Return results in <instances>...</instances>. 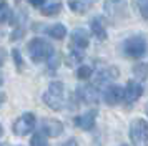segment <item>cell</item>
Returning <instances> with one entry per match:
<instances>
[{
  "instance_id": "d6986e66",
  "label": "cell",
  "mask_w": 148,
  "mask_h": 146,
  "mask_svg": "<svg viewBox=\"0 0 148 146\" xmlns=\"http://www.w3.org/2000/svg\"><path fill=\"white\" fill-rule=\"evenodd\" d=\"M92 75H93V70H92V66H88V65H82L77 70V78L78 80H88Z\"/></svg>"
},
{
  "instance_id": "cb8c5ba5",
  "label": "cell",
  "mask_w": 148,
  "mask_h": 146,
  "mask_svg": "<svg viewBox=\"0 0 148 146\" xmlns=\"http://www.w3.org/2000/svg\"><path fill=\"white\" fill-rule=\"evenodd\" d=\"M141 17H143V18H148V2L147 3H141Z\"/></svg>"
},
{
  "instance_id": "f1b7e54d",
  "label": "cell",
  "mask_w": 148,
  "mask_h": 146,
  "mask_svg": "<svg viewBox=\"0 0 148 146\" xmlns=\"http://www.w3.org/2000/svg\"><path fill=\"white\" fill-rule=\"evenodd\" d=\"M3 85V76H2V73H0V86Z\"/></svg>"
},
{
  "instance_id": "5b68a950",
  "label": "cell",
  "mask_w": 148,
  "mask_h": 146,
  "mask_svg": "<svg viewBox=\"0 0 148 146\" xmlns=\"http://www.w3.org/2000/svg\"><path fill=\"white\" fill-rule=\"evenodd\" d=\"M105 13L112 22H118L127 17V2L125 0H107L105 2Z\"/></svg>"
},
{
  "instance_id": "9a60e30c",
  "label": "cell",
  "mask_w": 148,
  "mask_h": 146,
  "mask_svg": "<svg viewBox=\"0 0 148 146\" xmlns=\"http://www.w3.org/2000/svg\"><path fill=\"white\" fill-rule=\"evenodd\" d=\"M90 27H92V33H93V37L103 42V40L107 38V28L103 25V18L101 17H95L92 22H90Z\"/></svg>"
},
{
  "instance_id": "484cf974",
  "label": "cell",
  "mask_w": 148,
  "mask_h": 146,
  "mask_svg": "<svg viewBox=\"0 0 148 146\" xmlns=\"http://www.w3.org/2000/svg\"><path fill=\"white\" fill-rule=\"evenodd\" d=\"M60 146H78V143L75 141V139H67L65 143H62Z\"/></svg>"
},
{
  "instance_id": "8992f818",
  "label": "cell",
  "mask_w": 148,
  "mask_h": 146,
  "mask_svg": "<svg viewBox=\"0 0 148 146\" xmlns=\"http://www.w3.org/2000/svg\"><path fill=\"white\" fill-rule=\"evenodd\" d=\"M35 128V116L34 113H25L20 118L15 119V123L12 125V130L17 136H25Z\"/></svg>"
},
{
  "instance_id": "277c9868",
  "label": "cell",
  "mask_w": 148,
  "mask_h": 146,
  "mask_svg": "<svg viewBox=\"0 0 148 146\" xmlns=\"http://www.w3.org/2000/svg\"><path fill=\"white\" fill-rule=\"evenodd\" d=\"M123 53L130 58H141L147 53V40L141 35L130 37L123 42Z\"/></svg>"
},
{
  "instance_id": "30bf717a",
  "label": "cell",
  "mask_w": 148,
  "mask_h": 146,
  "mask_svg": "<svg viewBox=\"0 0 148 146\" xmlns=\"http://www.w3.org/2000/svg\"><path fill=\"white\" fill-rule=\"evenodd\" d=\"M42 131L45 133L50 138H57L63 133V125L58 119H52V118H45L42 121Z\"/></svg>"
},
{
  "instance_id": "f546056e",
  "label": "cell",
  "mask_w": 148,
  "mask_h": 146,
  "mask_svg": "<svg viewBox=\"0 0 148 146\" xmlns=\"http://www.w3.org/2000/svg\"><path fill=\"white\" fill-rule=\"evenodd\" d=\"M3 134V128H2V125H0V136Z\"/></svg>"
},
{
  "instance_id": "44dd1931",
  "label": "cell",
  "mask_w": 148,
  "mask_h": 146,
  "mask_svg": "<svg viewBox=\"0 0 148 146\" xmlns=\"http://www.w3.org/2000/svg\"><path fill=\"white\" fill-rule=\"evenodd\" d=\"M133 75L138 80H145L148 76V66L147 65H141V63H140V65H136L133 68Z\"/></svg>"
},
{
  "instance_id": "ba28073f",
  "label": "cell",
  "mask_w": 148,
  "mask_h": 146,
  "mask_svg": "<svg viewBox=\"0 0 148 146\" xmlns=\"http://www.w3.org/2000/svg\"><path fill=\"white\" fill-rule=\"evenodd\" d=\"M123 93L125 90L118 85H108L105 88V91H103V100H105V103L110 106H115L118 105L121 100H123Z\"/></svg>"
},
{
  "instance_id": "4fadbf2b",
  "label": "cell",
  "mask_w": 148,
  "mask_h": 146,
  "mask_svg": "<svg viewBox=\"0 0 148 146\" xmlns=\"http://www.w3.org/2000/svg\"><path fill=\"white\" fill-rule=\"evenodd\" d=\"M95 3L97 0H68V7L75 13H87Z\"/></svg>"
},
{
  "instance_id": "1f68e13d",
  "label": "cell",
  "mask_w": 148,
  "mask_h": 146,
  "mask_svg": "<svg viewBox=\"0 0 148 146\" xmlns=\"http://www.w3.org/2000/svg\"><path fill=\"white\" fill-rule=\"evenodd\" d=\"M147 113H148V105H147Z\"/></svg>"
},
{
  "instance_id": "52a82bcc",
  "label": "cell",
  "mask_w": 148,
  "mask_h": 146,
  "mask_svg": "<svg viewBox=\"0 0 148 146\" xmlns=\"http://www.w3.org/2000/svg\"><path fill=\"white\" fill-rule=\"evenodd\" d=\"M141 93H143V86L138 83V81H135V80H130L125 86V93H123V101L127 103V106L133 105L136 100L141 96Z\"/></svg>"
},
{
  "instance_id": "ac0fdd59",
  "label": "cell",
  "mask_w": 148,
  "mask_h": 146,
  "mask_svg": "<svg viewBox=\"0 0 148 146\" xmlns=\"http://www.w3.org/2000/svg\"><path fill=\"white\" fill-rule=\"evenodd\" d=\"M30 146H50L47 141V134L43 131H38L34 134V138L30 139Z\"/></svg>"
},
{
  "instance_id": "2e32d148",
  "label": "cell",
  "mask_w": 148,
  "mask_h": 146,
  "mask_svg": "<svg viewBox=\"0 0 148 146\" xmlns=\"http://www.w3.org/2000/svg\"><path fill=\"white\" fill-rule=\"evenodd\" d=\"M47 33L55 40H62V38H65V35H67V28L62 23H55V25H50L47 28Z\"/></svg>"
},
{
  "instance_id": "9c48e42d",
  "label": "cell",
  "mask_w": 148,
  "mask_h": 146,
  "mask_svg": "<svg viewBox=\"0 0 148 146\" xmlns=\"http://www.w3.org/2000/svg\"><path fill=\"white\" fill-rule=\"evenodd\" d=\"M97 110H88V111H85L83 115H80V116H77L75 118V126L77 128H80V130H85V131H88V130H92L95 126V119H97Z\"/></svg>"
},
{
  "instance_id": "83f0119b",
  "label": "cell",
  "mask_w": 148,
  "mask_h": 146,
  "mask_svg": "<svg viewBox=\"0 0 148 146\" xmlns=\"http://www.w3.org/2000/svg\"><path fill=\"white\" fill-rule=\"evenodd\" d=\"M3 101H5V95H3V93H0V105H2Z\"/></svg>"
},
{
  "instance_id": "8fae6325",
  "label": "cell",
  "mask_w": 148,
  "mask_h": 146,
  "mask_svg": "<svg viewBox=\"0 0 148 146\" xmlns=\"http://www.w3.org/2000/svg\"><path fill=\"white\" fill-rule=\"evenodd\" d=\"M90 37L85 28H75L72 32V48H78V50H85L88 46Z\"/></svg>"
},
{
  "instance_id": "7402d4cb",
  "label": "cell",
  "mask_w": 148,
  "mask_h": 146,
  "mask_svg": "<svg viewBox=\"0 0 148 146\" xmlns=\"http://www.w3.org/2000/svg\"><path fill=\"white\" fill-rule=\"evenodd\" d=\"M12 57H14V60H15L17 70H18V72H22V70H23V60H22V55H20V52H18L17 48L12 52Z\"/></svg>"
},
{
  "instance_id": "7a4b0ae2",
  "label": "cell",
  "mask_w": 148,
  "mask_h": 146,
  "mask_svg": "<svg viewBox=\"0 0 148 146\" xmlns=\"http://www.w3.org/2000/svg\"><path fill=\"white\" fill-rule=\"evenodd\" d=\"M27 50H28V57H30L32 61H35V63L47 61V60L55 53L53 46L50 45L47 40H43V38L30 40L28 45H27Z\"/></svg>"
},
{
  "instance_id": "5bb4252c",
  "label": "cell",
  "mask_w": 148,
  "mask_h": 146,
  "mask_svg": "<svg viewBox=\"0 0 148 146\" xmlns=\"http://www.w3.org/2000/svg\"><path fill=\"white\" fill-rule=\"evenodd\" d=\"M116 76H118V70L115 66H105V68H101L100 72L97 73V85L108 83V81L115 80Z\"/></svg>"
},
{
  "instance_id": "6da1fadb",
  "label": "cell",
  "mask_w": 148,
  "mask_h": 146,
  "mask_svg": "<svg viewBox=\"0 0 148 146\" xmlns=\"http://www.w3.org/2000/svg\"><path fill=\"white\" fill-rule=\"evenodd\" d=\"M43 103L55 111L65 106V86L62 81H52L43 93Z\"/></svg>"
},
{
  "instance_id": "7c38bea8",
  "label": "cell",
  "mask_w": 148,
  "mask_h": 146,
  "mask_svg": "<svg viewBox=\"0 0 148 146\" xmlns=\"http://www.w3.org/2000/svg\"><path fill=\"white\" fill-rule=\"evenodd\" d=\"M78 96L82 98V101H85V103H97L98 101V98H100V93H98V88L93 85H85L82 86V88H78Z\"/></svg>"
},
{
  "instance_id": "d4e9b609",
  "label": "cell",
  "mask_w": 148,
  "mask_h": 146,
  "mask_svg": "<svg viewBox=\"0 0 148 146\" xmlns=\"http://www.w3.org/2000/svg\"><path fill=\"white\" fill-rule=\"evenodd\" d=\"M5 58H7V53H5V50H3V48L0 46V65H3Z\"/></svg>"
},
{
  "instance_id": "3957f363",
  "label": "cell",
  "mask_w": 148,
  "mask_h": 146,
  "mask_svg": "<svg viewBox=\"0 0 148 146\" xmlns=\"http://www.w3.org/2000/svg\"><path fill=\"white\" fill-rule=\"evenodd\" d=\"M130 139L133 146H148V123L136 118L130 125Z\"/></svg>"
},
{
  "instance_id": "e0dca14e",
  "label": "cell",
  "mask_w": 148,
  "mask_h": 146,
  "mask_svg": "<svg viewBox=\"0 0 148 146\" xmlns=\"http://www.w3.org/2000/svg\"><path fill=\"white\" fill-rule=\"evenodd\" d=\"M83 50H78V48H72L70 53L67 55V63L70 66H75V65H80V61L83 60Z\"/></svg>"
},
{
  "instance_id": "836d02e7",
  "label": "cell",
  "mask_w": 148,
  "mask_h": 146,
  "mask_svg": "<svg viewBox=\"0 0 148 146\" xmlns=\"http://www.w3.org/2000/svg\"><path fill=\"white\" fill-rule=\"evenodd\" d=\"M0 146H2V145H0Z\"/></svg>"
},
{
  "instance_id": "d6a6232c",
  "label": "cell",
  "mask_w": 148,
  "mask_h": 146,
  "mask_svg": "<svg viewBox=\"0 0 148 146\" xmlns=\"http://www.w3.org/2000/svg\"><path fill=\"white\" fill-rule=\"evenodd\" d=\"M123 146H127V145H123Z\"/></svg>"
},
{
  "instance_id": "4dcf8cb0",
  "label": "cell",
  "mask_w": 148,
  "mask_h": 146,
  "mask_svg": "<svg viewBox=\"0 0 148 146\" xmlns=\"http://www.w3.org/2000/svg\"><path fill=\"white\" fill-rule=\"evenodd\" d=\"M2 3H3V0H0V5H2Z\"/></svg>"
},
{
  "instance_id": "ffe728a7",
  "label": "cell",
  "mask_w": 148,
  "mask_h": 146,
  "mask_svg": "<svg viewBox=\"0 0 148 146\" xmlns=\"http://www.w3.org/2000/svg\"><path fill=\"white\" fill-rule=\"evenodd\" d=\"M60 10H62V5L58 3V2H55V3H50V5L43 7V8H42V13L47 15V17H50V15H57V13H60Z\"/></svg>"
},
{
  "instance_id": "603a6c76",
  "label": "cell",
  "mask_w": 148,
  "mask_h": 146,
  "mask_svg": "<svg viewBox=\"0 0 148 146\" xmlns=\"http://www.w3.org/2000/svg\"><path fill=\"white\" fill-rule=\"evenodd\" d=\"M8 15H10V10H8L7 3L3 2V3L0 5V23H3V22L8 18Z\"/></svg>"
},
{
  "instance_id": "4316f807",
  "label": "cell",
  "mask_w": 148,
  "mask_h": 146,
  "mask_svg": "<svg viewBox=\"0 0 148 146\" xmlns=\"http://www.w3.org/2000/svg\"><path fill=\"white\" fill-rule=\"evenodd\" d=\"M28 2H30L34 7H42L43 3H45V0H28Z\"/></svg>"
}]
</instances>
